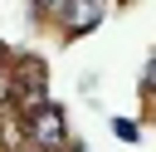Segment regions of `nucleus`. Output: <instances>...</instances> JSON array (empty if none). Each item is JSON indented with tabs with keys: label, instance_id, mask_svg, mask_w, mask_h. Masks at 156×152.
Returning <instances> with one entry per match:
<instances>
[{
	"label": "nucleus",
	"instance_id": "7ed1b4c3",
	"mask_svg": "<svg viewBox=\"0 0 156 152\" xmlns=\"http://www.w3.org/2000/svg\"><path fill=\"white\" fill-rule=\"evenodd\" d=\"M5 98H10V78L0 74V103H5Z\"/></svg>",
	"mask_w": 156,
	"mask_h": 152
},
{
	"label": "nucleus",
	"instance_id": "20e7f679",
	"mask_svg": "<svg viewBox=\"0 0 156 152\" xmlns=\"http://www.w3.org/2000/svg\"><path fill=\"white\" fill-rule=\"evenodd\" d=\"M146 83H151V88H156V59H151V64H146Z\"/></svg>",
	"mask_w": 156,
	"mask_h": 152
},
{
	"label": "nucleus",
	"instance_id": "f03ea898",
	"mask_svg": "<svg viewBox=\"0 0 156 152\" xmlns=\"http://www.w3.org/2000/svg\"><path fill=\"white\" fill-rule=\"evenodd\" d=\"M98 20H102V0H68V10H63L68 34H88Z\"/></svg>",
	"mask_w": 156,
	"mask_h": 152
},
{
	"label": "nucleus",
	"instance_id": "f257e3e1",
	"mask_svg": "<svg viewBox=\"0 0 156 152\" xmlns=\"http://www.w3.org/2000/svg\"><path fill=\"white\" fill-rule=\"evenodd\" d=\"M29 132H34V142H39L44 152H58V147H63V113L49 108V103L34 108V113H29Z\"/></svg>",
	"mask_w": 156,
	"mask_h": 152
},
{
	"label": "nucleus",
	"instance_id": "39448f33",
	"mask_svg": "<svg viewBox=\"0 0 156 152\" xmlns=\"http://www.w3.org/2000/svg\"><path fill=\"white\" fill-rule=\"evenodd\" d=\"M34 5H39V10H58L63 0H34Z\"/></svg>",
	"mask_w": 156,
	"mask_h": 152
}]
</instances>
